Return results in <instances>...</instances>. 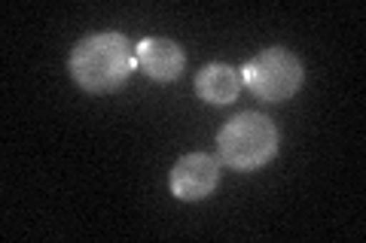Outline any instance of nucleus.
Returning <instances> with one entry per match:
<instances>
[{
  "label": "nucleus",
  "mask_w": 366,
  "mask_h": 243,
  "mask_svg": "<svg viewBox=\"0 0 366 243\" xmlns=\"http://www.w3.org/2000/svg\"><path fill=\"white\" fill-rule=\"evenodd\" d=\"M134 71V46L119 31L89 33L74 46L71 58H67V73L89 95H110V91L122 88Z\"/></svg>",
  "instance_id": "nucleus-1"
},
{
  "label": "nucleus",
  "mask_w": 366,
  "mask_h": 243,
  "mask_svg": "<svg viewBox=\"0 0 366 243\" xmlns=\"http://www.w3.org/2000/svg\"><path fill=\"white\" fill-rule=\"evenodd\" d=\"M281 131L262 113H238L217 131V158L232 170H259L278 155Z\"/></svg>",
  "instance_id": "nucleus-2"
},
{
  "label": "nucleus",
  "mask_w": 366,
  "mask_h": 243,
  "mask_svg": "<svg viewBox=\"0 0 366 243\" xmlns=\"http://www.w3.org/2000/svg\"><path fill=\"white\" fill-rule=\"evenodd\" d=\"M242 83L269 103L290 100L305 83V67L290 49L269 46L242 67Z\"/></svg>",
  "instance_id": "nucleus-3"
},
{
  "label": "nucleus",
  "mask_w": 366,
  "mask_h": 243,
  "mask_svg": "<svg viewBox=\"0 0 366 243\" xmlns=\"http://www.w3.org/2000/svg\"><path fill=\"white\" fill-rule=\"evenodd\" d=\"M220 182V158L211 152H189L171 167L168 186L177 201H204Z\"/></svg>",
  "instance_id": "nucleus-4"
},
{
  "label": "nucleus",
  "mask_w": 366,
  "mask_h": 243,
  "mask_svg": "<svg viewBox=\"0 0 366 243\" xmlns=\"http://www.w3.org/2000/svg\"><path fill=\"white\" fill-rule=\"evenodd\" d=\"M137 71H144L153 83H174L187 67V52L168 37H144L134 46Z\"/></svg>",
  "instance_id": "nucleus-5"
},
{
  "label": "nucleus",
  "mask_w": 366,
  "mask_h": 243,
  "mask_svg": "<svg viewBox=\"0 0 366 243\" xmlns=\"http://www.w3.org/2000/svg\"><path fill=\"white\" fill-rule=\"evenodd\" d=\"M244 88L242 83V71L229 64H204L196 73V95L204 103H214V107H226L238 98V91Z\"/></svg>",
  "instance_id": "nucleus-6"
}]
</instances>
